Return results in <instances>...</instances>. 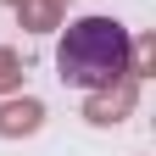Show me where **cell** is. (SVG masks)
<instances>
[{"label": "cell", "instance_id": "1", "mask_svg": "<svg viewBox=\"0 0 156 156\" xmlns=\"http://www.w3.org/2000/svg\"><path fill=\"white\" fill-rule=\"evenodd\" d=\"M56 73L73 89H106L128 73V28L112 17H78L56 45Z\"/></svg>", "mask_w": 156, "mask_h": 156}, {"label": "cell", "instance_id": "2", "mask_svg": "<svg viewBox=\"0 0 156 156\" xmlns=\"http://www.w3.org/2000/svg\"><path fill=\"white\" fill-rule=\"evenodd\" d=\"M140 106V78L123 73V78H112L106 89H89V101H84V117L95 128H112V123H123V117Z\"/></svg>", "mask_w": 156, "mask_h": 156}, {"label": "cell", "instance_id": "3", "mask_svg": "<svg viewBox=\"0 0 156 156\" xmlns=\"http://www.w3.org/2000/svg\"><path fill=\"white\" fill-rule=\"evenodd\" d=\"M39 123H45V106H39L34 95L0 106V140H28V134H39Z\"/></svg>", "mask_w": 156, "mask_h": 156}, {"label": "cell", "instance_id": "4", "mask_svg": "<svg viewBox=\"0 0 156 156\" xmlns=\"http://www.w3.org/2000/svg\"><path fill=\"white\" fill-rule=\"evenodd\" d=\"M17 23L28 34H50V28H62V6H50V0H17Z\"/></svg>", "mask_w": 156, "mask_h": 156}, {"label": "cell", "instance_id": "5", "mask_svg": "<svg viewBox=\"0 0 156 156\" xmlns=\"http://www.w3.org/2000/svg\"><path fill=\"white\" fill-rule=\"evenodd\" d=\"M11 89H23V62H17V50L0 45V95H11Z\"/></svg>", "mask_w": 156, "mask_h": 156}, {"label": "cell", "instance_id": "6", "mask_svg": "<svg viewBox=\"0 0 156 156\" xmlns=\"http://www.w3.org/2000/svg\"><path fill=\"white\" fill-rule=\"evenodd\" d=\"M50 6H73V0H50Z\"/></svg>", "mask_w": 156, "mask_h": 156}, {"label": "cell", "instance_id": "7", "mask_svg": "<svg viewBox=\"0 0 156 156\" xmlns=\"http://www.w3.org/2000/svg\"><path fill=\"white\" fill-rule=\"evenodd\" d=\"M6 6H17V0H6Z\"/></svg>", "mask_w": 156, "mask_h": 156}]
</instances>
